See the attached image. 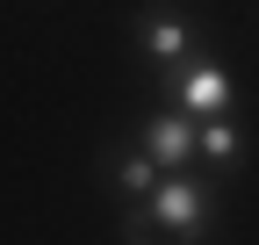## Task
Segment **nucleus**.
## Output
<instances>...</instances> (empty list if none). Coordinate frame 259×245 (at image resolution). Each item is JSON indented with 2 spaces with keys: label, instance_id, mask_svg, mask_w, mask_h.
<instances>
[{
  "label": "nucleus",
  "instance_id": "obj_5",
  "mask_svg": "<svg viewBox=\"0 0 259 245\" xmlns=\"http://www.w3.org/2000/svg\"><path fill=\"white\" fill-rule=\"evenodd\" d=\"M245 151H252V137L238 130L231 115H216V123H194V166H202V173H231V166L245 159Z\"/></svg>",
  "mask_w": 259,
  "mask_h": 245
},
{
  "label": "nucleus",
  "instance_id": "obj_1",
  "mask_svg": "<svg viewBox=\"0 0 259 245\" xmlns=\"http://www.w3.org/2000/svg\"><path fill=\"white\" fill-rule=\"evenodd\" d=\"M209 224H216V180L202 166L166 173L137 209H130V238H144V245H194Z\"/></svg>",
  "mask_w": 259,
  "mask_h": 245
},
{
  "label": "nucleus",
  "instance_id": "obj_2",
  "mask_svg": "<svg viewBox=\"0 0 259 245\" xmlns=\"http://www.w3.org/2000/svg\"><path fill=\"white\" fill-rule=\"evenodd\" d=\"M158 94H166V108H180L187 123H216V115L238 108V79H231V65H223L216 51H194L187 65L158 72Z\"/></svg>",
  "mask_w": 259,
  "mask_h": 245
},
{
  "label": "nucleus",
  "instance_id": "obj_3",
  "mask_svg": "<svg viewBox=\"0 0 259 245\" xmlns=\"http://www.w3.org/2000/svg\"><path fill=\"white\" fill-rule=\"evenodd\" d=\"M137 58L144 65H158V72H173V65H187L194 51H202V22H194L180 0H151V8L137 15Z\"/></svg>",
  "mask_w": 259,
  "mask_h": 245
},
{
  "label": "nucleus",
  "instance_id": "obj_6",
  "mask_svg": "<svg viewBox=\"0 0 259 245\" xmlns=\"http://www.w3.org/2000/svg\"><path fill=\"white\" fill-rule=\"evenodd\" d=\"M108 180H115V195L137 209V202H144L166 173H158V159H151V151H137V144H130V151H115V159H108Z\"/></svg>",
  "mask_w": 259,
  "mask_h": 245
},
{
  "label": "nucleus",
  "instance_id": "obj_4",
  "mask_svg": "<svg viewBox=\"0 0 259 245\" xmlns=\"http://www.w3.org/2000/svg\"><path fill=\"white\" fill-rule=\"evenodd\" d=\"M137 151H151L158 173H187V166H194V123H187L180 108L158 101V108L137 123Z\"/></svg>",
  "mask_w": 259,
  "mask_h": 245
}]
</instances>
